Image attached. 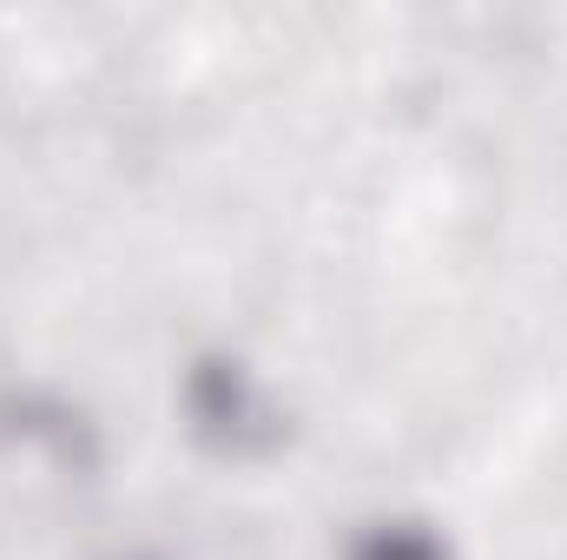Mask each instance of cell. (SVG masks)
Instances as JSON below:
<instances>
[{
  "mask_svg": "<svg viewBox=\"0 0 567 560\" xmlns=\"http://www.w3.org/2000/svg\"><path fill=\"white\" fill-rule=\"evenodd\" d=\"M357 560H449V548L435 535H423V528H377L357 548Z\"/></svg>",
  "mask_w": 567,
  "mask_h": 560,
  "instance_id": "obj_2",
  "label": "cell"
},
{
  "mask_svg": "<svg viewBox=\"0 0 567 560\" xmlns=\"http://www.w3.org/2000/svg\"><path fill=\"white\" fill-rule=\"evenodd\" d=\"M185 403H192L198 435L218 442V448H231V455H251V448H265V442L278 435V416H271V403L258 396V383H251L238 363H225V356H205V363L192 370Z\"/></svg>",
  "mask_w": 567,
  "mask_h": 560,
  "instance_id": "obj_1",
  "label": "cell"
}]
</instances>
